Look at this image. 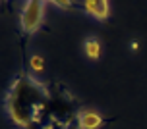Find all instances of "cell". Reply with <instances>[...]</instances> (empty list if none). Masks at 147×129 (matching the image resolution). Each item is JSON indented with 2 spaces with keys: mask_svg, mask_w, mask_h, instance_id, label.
I'll list each match as a JSON object with an SVG mask.
<instances>
[{
  "mask_svg": "<svg viewBox=\"0 0 147 129\" xmlns=\"http://www.w3.org/2000/svg\"><path fill=\"white\" fill-rule=\"evenodd\" d=\"M47 100H49L47 89L41 87L35 79L23 75L10 89L6 108L10 112V118L18 125L29 129V127H37L39 122L43 120Z\"/></svg>",
  "mask_w": 147,
  "mask_h": 129,
  "instance_id": "6da1fadb",
  "label": "cell"
},
{
  "mask_svg": "<svg viewBox=\"0 0 147 129\" xmlns=\"http://www.w3.org/2000/svg\"><path fill=\"white\" fill-rule=\"evenodd\" d=\"M78 125H80V129H97L103 125V118L97 112L85 110V112H81L78 116Z\"/></svg>",
  "mask_w": 147,
  "mask_h": 129,
  "instance_id": "277c9868",
  "label": "cell"
},
{
  "mask_svg": "<svg viewBox=\"0 0 147 129\" xmlns=\"http://www.w3.org/2000/svg\"><path fill=\"white\" fill-rule=\"evenodd\" d=\"M85 52H87V56L91 60H97L101 56V43L97 39H87L85 41Z\"/></svg>",
  "mask_w": 147,
  "mask_h": 129,
  "instance_id": "5b68a950",
  "label": "cell"
},
{
  "mask_svg": "<svg viewBox=\"0 0 147 129\" xmlns=\"http://www.w3.org/2000/svg\"><path fill=\"white\" fill-rule=\"evenodd\" d=\"M130 46H132V50H138V48H140V43H138V41H132Z\"/></svg>",
  "mask_w": 147,
  "mask_h": 129,
  "instance_id": "ba28073f",
  "label": "cell"
},
{
  "mask_svg": "<svg viewBox=\"0 0 147 129\" xmlns=\"http://www.w3.org/2000/svg\"><path fill=\"white\" fill-rule=\"evenodd\" d=\"M29 66H31V70L33 72H43L45 70V60L41 56H31V60H29Z\"/></svg>",
  "mask_w": 147,
  "mask_h": 129,
  "instance_id": "8992f818",
  "label": "cell"
},
{
  "mask_svg": "<svg viewBox=\"0 0 147 129\" xmlns=\"http://www.w3.org/2000/svg\"><path fill=\"white\" fill-rule=\"evenodd\" d=\"M54 4H56V6H60V8H70V6H72V2H60V0H56Z\"/></svg>",
  "mask_w": 147,
  "mask_h": 129,
  "instance_id": "52a82bcc",
  "label": "cell"
},
{
  "mask_svg": "<svg viewBox=\"0 0 147 129\" xmlns=\"http://www.w3.org/2000/svg\"><path fill=\"white\" fill-rule=\"evenodd\" d=\"M41 21H43V2H39V0L25 2L22 12V29L25 33H33L39 29Z\"/></svg>",
  "mask_w": 147,
  "mask_h": 129,
  "instance_id": "7a4b0ae2",
  "label": "cell"
},
{
  "mask_svg": "<svg viewBox=\"0 0 147 129\" xmlns=\"http://www.w3.org/2000/svg\"><path fill=\"white\" fill-rule=\"evenodd\" d=\"M81 8H83L89 15H93V17L101 19V21H105L110 14V4L107 0H87V2L81 4Z\"/></svg>",
  "mask_w": 147,
  "mask_h": 129,
  "instance_id": "3957f363",
  "label": "cell"
}]
</instances>
